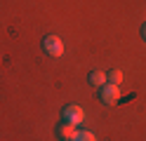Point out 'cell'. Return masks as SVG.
<instances>
[{"mask_svg": "<svg viewBox=\"0 0 146 141\" xmlns=\"http://www.w3.org/2000/svg\"><path fill=\"white\" fill-rule=\"evenodd\" d=\"M85 120V111L76 106V103H71V106L64 108V122H71V125H83Z\"/></svg>", "mask_w": 146, "mask_h": 141, "instance_id": "cell-3", "label": "cell"}, {"mask_svg": "<svg viewBox=\"0 0 146 141\" xmlns=\"http://www.w3.org/2000/svg\"><path fill=\"white\" fill-rule=\"evenodd\" d=\"M141 35H144V40H146V24H144V28H141Z\"/></svg>", "mask_w": 146, "mask_h": 141, "instance_id": "cell-8", "label": "cell"}, {"mask_svg": "<svg viewBox=\"0 0 146 141\" xmlns=\"http://www.w3.org/2000/svg\"><path fill=\"white\" fill-rule=\"evenodd\" d=\"M99 99H102L106 106H115V103L120 101V89H118V85L106 82L104 87H99Z\"/></svg>", "mask_w": 146, "mask_h": 141, "instance_id": "cell-1", "label": "cell"}, {"mask_svg": "<svg viewBox=\"0 0 146 141\" xmlns=\"http://www.w3.org/2000/svg\"><path fill=\"white\" fill-rule=\"evenodd\" d=\"M73 141H97V136L92 134V132H87V129H83V132L78 129V134H76V139H73Z\"/></svg>", "mask_w": 146, "mask_h": 141, "instance_id": "cell-7", "label": "cell"}, {"mask_svg": "<svg viewBox=\"0 0 146 141\" xmlns=\"http://www.w3.org/2000/svg\"><path fill=\"white\" fill-rule=\"evenodd\" d=\"M42 50L47 52L50 56H61V54H64V42H61V38L47 35V38L42 40Z\"/></svg>", "mask_w": 146, "mask_h": 141, "instance_id": "cell-2", "label": "cell"}, {"mask_svg": "<svg viewBox=\"0 0 146 141\" xmlns=\"http://www.w3.org/2000/svg\"><path fill=\"white\" fill-rule=\"evenodd\" d=\"M106 82H111V85H120V82H123V71H118V68H113L111 73L106 75Z\"/></svg>", "mask_w": 146, "mask_h": 141, "instance_id": "cell-6", "label": "cell"}, {"mask_svg": "<svg viewBox=\"0 0 146 141\" xmlns=\"http://www.w3.org/2000/svg\"><path fill=\"white\" fill-rule=\"evenodd\" d=\"M87 80H90V85H92V87H104V85H106V73L92 71V73L87 75Z\"/></svg>", "mask_w": 146, "mask_h": 141, "instance_id": "cell-5", "label": "cell"}, {"mask_svg": "<svg viewBox=\"0 0 146 141\" xmlns=\"http://www.w3.org/2000/svg\"><path fill=\"white\" fill-rule=\"evenodd\" d=\"M78 134V125H71V122H61L59 125V139L61 141H73Z\"/></svg>", "mask_w": 146, "mask_h": 141, "instance_id": "cell-4", "label": "cell"}]
</instances>
